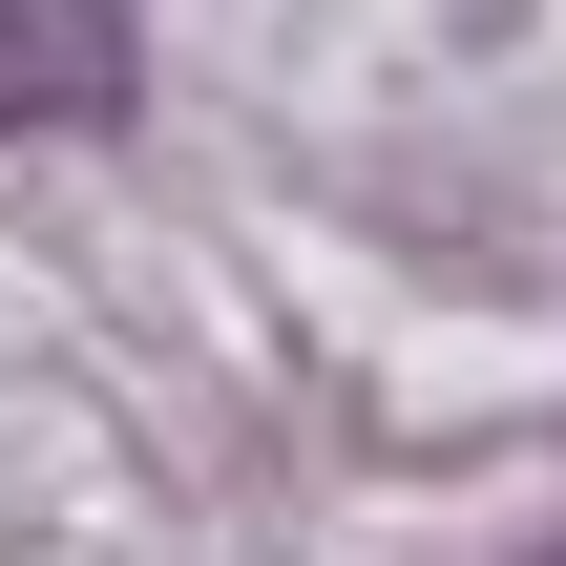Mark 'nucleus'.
Instances as JSON below:
<instances>
[{
	"instance_id": "1",
	"label": "nucleus",
	"mask_w": 566,
	"mask_h": 566,
	"mask_svg": "<svg viewBox=\"0 0 566 566\" xmlns=\"http://www.w3.org/2000/svg\"><path fill=\"white\" fill-rule=\"evenodd\" d=\"M126 84H147L126 0H0V147H42V126H126Z\"/></svg>"
}]
</instances>
